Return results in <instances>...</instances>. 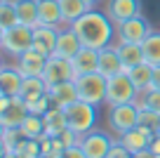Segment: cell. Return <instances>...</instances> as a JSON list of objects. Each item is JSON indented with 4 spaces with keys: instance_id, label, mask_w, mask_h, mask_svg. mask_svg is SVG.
Listing matches in <instances>:
<instances>
[{
    "instance_id": "obj_1",
    "label": "cell",
    "mask_w": 160,
    "mask_h": 158,
    "mask_svg": "<svg viewBox=\"0 0 160 158\" xmlns=\"http://www.w3.org/2000/svg\"><path fill=\"white\" fill-rule=\"evenodd\" d=\"M71 29L78 33L80 43L85 47H94V50L108 47L111 38H113V21H111V17L104 14V12H97L94 7L87 10L80 19H75L71 24Z\"/></svg>"
},
{
    "instance_id": "obj_2",
    "label": "cell",
    "mask_w": 160,
    "mask_h": 158,
    "mask_svg": "<svg viewBox=\"0 0 160 158\" xmlns=\"http://www.w3.org/2000/svg\"><path fill=\"white\" fill-rule=\"evenodd\" d=\"M0 45L7 55L12 57H21L24 52L33 50V29L26 24H17L12 29L0 31Z\"/></svg>"
},
{
    "instance_id": "obj_3",
    "label": "cell",
    "mask_w": 160,
    "mask_h": 158,
    "mask_svg": "<svg viewBox=\"0 0 160 158\" xmlns=\"http://www.w3.org/2000/svg\"><path fill=\"white\" fill-rule=\"evenodd\" d=\"M106 85H108V78H106V76H101L99 71H94V73L75 76L78 97L82 99V102L94 104V106H99L101 102H106Z\"/></svg>"
},
{
    "instance_id": "obj_4",
    "label": "cell",
    "mask_w": 160,
    "mask_h": 158,
    "mask_svg": "<svg viewBox=\"0 0 160 158\" xmlns=\"http://www.w3.org/2000/svg\"><path fill=\"white\" fill-rule=\"evenodd\" d=\"M64 111H66V118H68V128L73 130V132H78L80 137L87 134L94 128V120H97V106L94 104L78 99V102H73L71 106H66Z\"/></svg>"
},
{
    "instance_id": "obj_5",
    "label": "cell",
    "mask_w": 160,
    "mask_h": 158,
    "mask_svg": "<svg viewBox=\"0 0 160 158\" xmlns=\"http://www.w3.org/2000/svg\"><path fill=\"white\" fill-rule=\"evenodd\" d=\"M137 94H139V90L134 87V83H132V78L127 76V71L108 78V85H106V104H108V106L137 102Z\"/></svg>"
},
{
    "instance_id": "obj_6",
    "label": "cell",
    "mask_w": 160,
    "mask_h": 158,
    "mask_svg": "<svg viewBox=\"0 0 160 158\" xmlns=\"http://www.w3.org/2000/svg\"><path fill=\"white\" fill-rule=\"evenodd\" d=\"M108 125L115 132H127V130L139 125V104L137 102H127V104H118L108 109Z\"/></svg>"
},
{
    "instance_id": "obj_7",
    "label": "cell",
    "mask_w": 160,
    "mask_h": 158,
    "mask_svg": "<svg viewBox=\"0 0 160 158\" xmlns=\"http://www.w3.org/2000/svg\"><path fill=\"white\" fill-rule=\"evenodd\" d=\"M75 66L71 59L59 55H50L47 57L45 71H42V78H45L47 85H59V83H68V80H75Z\"/></svg>"
},
{
    "instance_id": "obj_8",
    "label": "cell",
    "mask_w": 160,
    "mask_h": 158,
    "mask_svg": "<svg viewBox=\"0 0 160 158\" xmlns=\"http://www.w3.org/2000/svg\"><path fill=\"white\" fill-rule=\"evenodd\" d=\"M26 116H28V106L21 94L0 99V125L2 128H21Z\"/></svg>"
},
{
    "instance_id": "obj_9",
    "label": "cell",
    "mask_w": 160,
    "mask_h": 158,
    "mask_svg": "<svg viewBox=\"0 0 160 158\" xmlns=\"http://www.w3.org/2000/svg\"><path fill=\"white\" fill-rule=\"evenodd\" d=\"M151 24L144 19L141 14L132 17L115 24V35H118V43H144V38L151 33Z\"/></svg>"
},
{
    "instance_id": "obj_10",
    "label": "cell",
    "mask_w": 160,
    "mask_h": 158,
    "mask_svg": "<svg viewBox=\"0 0 160 158\" xmlns=\"http://www.w3.org/2000/svg\"><path fill=\"white\" fill-rule=\"evenodd\" d=\"M80 146H82V151H85L87 158H106L108 151H111V146H113V139H111L108 134H104V132L90 130L87 134L80 137Z\"/></svg>"
},
{
    "instance_id": "obj_11",
    "label": "cell",
    "mask_w": 160,
    "mask_h": 158,
    "mask_svg": "<svg viewBox=\"0 0 160 158\" xmlns=\"http://www.w3.org/2000/svg\"><path fill=\"white\" fill-rule=\"evenodd\" d=\"M106 14L113 24H120L125 19L141 14V0H108L106 3Z\"/></svg>"
},
{
    "instance_id": "obj_12",
    "label": "cell",
    "mask_w": 160,
    "mask_h": 158,
    "mask_svg": "<svg viewBox=\"0 0 160 158\" xmlns=\"http://www.w3.org/2000/svg\"><path fill=\"white\" fill-rule=\"evenodd\" d=\"M57 38H59L57 26H35L33 29V50H38L40 55H45V57L54 55Z\"/></svg>"
},
{
    "instance_id": "obj_13",
    "label": "cell",
    "mask_w": 160,
    "mask_h": 158,
    "mask_svg": "<svg viewBox=\"0 0 160 158\" xmlns=\"http://www.w3.org/2000/svg\"><path fill=\"white\" fill-rule=\"evenodd\" d=\"M24 78L26 76L17 66H5L0 71V94L2 97H19L21 87H24Z\"/></svg>"
},
{
    "instance_id": "obj_14",
    "label": "cell",
    "mask_w": 160,
    "mask_h": 158,
    "mask_svg": "<svg viewBox=\"0 0 160 158\" xmlns=\"http://www.w3.org/2000/svg\"><path fill=\"white\" fill-rule=\"evenodd\" d=\"M97 71H99L101 76H106V78L127 71L125 64H122V59H120V55H118V47H115V45H108V47L99 50V69Z\"/></svg>"
},
{
    "instance_id": "obj_15",
    "label": "cell",
    "mask_w": 160,
    "mask_h": 158,
    "mask_svg": "<svg viewBox=\"0 0 160 158\" xmlns=\"http://www.w3.org/2000/svg\"><path fill=\"white\" fill-rule=\"evenodd\" d=\"M47 94H50L52 104L59 106V109H66L73 102H78V87H75V80H68V83H59V85H50L47 87Z\"/></svg>"
},
{
    "instance_id": "obj_16",
    "label": "cell",
    "mask_w": 160,
    "mask_h": 158,
    "mask_svg": "<svg viewBox=\"0 0 160 158\" xmlns=\"http://www.w3.org/2000/svg\"><path fill=\"white\" fill-rule=\"evenodd\" d=\"M153 134L155 132H148L146 128H139V125H137V128H132V130H127V132L120 134V142L130 149V153H134V156H137L139 151H144V149L151 146Z\"/></svg>"
},
{
    "instance_id": "obj_17",
    "label": "cell",
    "mask_w": 160,
    "mask_h": 158,
    "mask_svg": "<svg viewBox=\"0 0 160 158\" xmlns=\"http://www.w3.org/2000/svg\"><path fill=\"white\" fill-rule=\"evenodd\" d=\"M45 64H47V57L40 55L38 50H28V52H24L21 57H17V69H19L26 78H28V76H42Z\"/></svg>"
},
{
    "instance_id": "obj_18",
    "label": "cell",
    "mask_w": 160,
    "mask_h": 158,
    "mask_svg": "<svg viewBox=\"0 0 160 158\" xmlns=\"http://www.w3.org/2000/svg\"><path fill=\"white\" fill-rule=\"evenodd\" d=\"M80 47H82V43H80L78 33H75L71 26H68V29H64V31H59V38H57V50H54V55L66 57V59H73V57L80 52Z\"/></svg>"
},
{
    "instance_id": "obj_19",
    "label": "cell",
    "mask_w": 160,
    "mask_h": 158,
    "mask_svg": "<svg viewBox=\"0 0 160 158\" xmlns=\"http://www.w3.org/2000/svg\"><path fill=\"white\" fill-rule=\"evenodd\" d=\"M73 66H75V73L82 76V73H94L99 69V50L94 47H80V52L73 57Z\"/></svg>"
},
{
    "instance_id": "obj_20",
    "label": "cell",
    "mask_w": 160,
    "mask_h": 158,
    "mask_svg": "<svg viewBox=\"0 0 160 158\" xmlns=\"http://www.w3.org/2000/svg\"><path fill=\"white\" fill-rule=\"evenodd\" d=\"M38 17L40 26H57L64 21L59 0H38Z\"/></svg>"
},
{
    "instance_id": "obj_21",
    "label": "cell",
    "mask_w": 160,
    "mask_h": 158,
    "mask_svg": "<svg viewBox=\"0 0 160 158\" xmlns=\"http://www.w3.org/2000/svg\"><path fill=\"white\" fill-rule=\"evenodd\" d=\"M127 76L132 78V83H134V87L139 90V92H146L148 87H153V66H151L148 61L127 69Z\"/></svg>"
},
{
    "instance_id": "obj_22",
    "label": "cell",
    "mask_w": 160,
    "mask_h": 158,
    "mask_svg": "<svg viewBox=\"0 0 160 158\" xmlns=\"http://www.w3.org/2000/svg\"><path fill=\"white\" fill-rule=\"evenodd\" d=\"M118 55L125 64V69H132L137 64H144V50H141V43H118Z\"/></svg>"
},
{
    "instance_id": "obj_23",
    "label": "cell",
    "mask_w": 160,
    "mask_h": 158,
    "mask_svg": "<svg viewBox=\"0 0 160 158\" xmlns=\"http://www.w3.org/2000/svg\"><path fill=\"white\" fill-rule=\"evenodd\" d=\"M14 5H17V14H19V24H26L31 29L40 26L38 0H14Z\"/></svg>"
},
{
    "instance_id": "obj_24",
    "label": "cell",
    "mask_w": 160,
    "mask_h": 158,
    "mask_svg": "<svg viewBox=\"0 0 160 158\" xmlns=\"http://www.w3.org/2000/svg\"><path fill=\"white\" fill-rule=\"evenodd\" d=\"M66 128H68V118H66V111L52 104V109L45 113V130H47V134L57 137V134H61Z\"/></svg>"
},
{
    "instance_id": "obj_25",
    "label": "cell",
    "mask_w": 160,
    "mask_h": 158,
    "mask_svg": "<svg viewBox=\"0 0 160 158\" xmlns=\"http://www.w3.org/2000/svg\"><path fill=\"white\" fill-rule=\"evenodd\" d=\"M141 50H144V59L151 66H160V31H151L141 43Z\"/></svg>"
},
{
    "instance_id": "obj_26",
    "label": "cell",
    "mask_w": 160,
    "mask_h": 158,
    "mask_svg": "<svg viewBox=\"0 0 160 158\" xmlns=\"http://www.w3.org/2000/svg\"><path fill=\"white\" fill-rule=\"evenodd\" d=\"M59 5H61V17H64V21L68 26L73 24L75 19H80L87 10H92L85 0H59Z\"/></svg>"
},
{
    "instance_id": "obj_27",
    "label": "cell",
    "mask_w": 160,
    "mask_h": 158,
    "mask_svg": "<svg viewBox=\"0 0 160 158\" xmlns=\"http://www.w3.org/2000/svg\"><path fill=\"white\" fill-rule=\"evenodd\" d=\"M21 132H24L28 139H42L47 134V130H45V116L28 113V116H26V120L21 123Z\"/></svg>"
},
{
    "instance_id": "obj_28",
    "label": "cell",
    "mask_w": 160,
    "mask_h": 158,
    "mask_svg": "<svg viewBox=\"0 0 160 158\" xmlns=\"http://www.w3.org/2000/svg\"><path fill=\"white\" fill-rule=\"evenodd\" d=\"M19 24V14H17L14 0H0V31L12 29Z\"/></svg>"
},
{
    "instance_id": "obj_29",
    "label": "cell",
    "mask_w": 160,
    "mask_h": 158,
    "mask_svg": "<svg viewBox=\"0 0 160 158\" xmlns=\"http://www.w3.org/2000/svg\"><path fill=\"white\" fill-rule=\"evenodd\" d=\"M47 87H50V85L45 83L42 76H28V78H24L21 97L28 99V97H35V94H47Z\"/></svg>"
},
{
    "instance_id": "obj_30",
    "label": "cell",
    "mask_w": 160,
    "mask_h": 158,
    "mask_svg": "<svg viewBox=\"0 0 160 158\" xmlns=\"http://www.w3.org/2000/svg\"><path fill=\"white\" fill-rule=\"evenodd\" d=\"M26 106H28V113H35V116H45L47 111L52 109V99L50 94H35V97H28L24 99Z\"/></svg>"
},
{
    "instance_id": "obj_31",
    "label": "cell",
    "mask_w": 160,
    "mask_h": 158,
    "mask_svg": "<svg viewBox=\"0 0 160 158\" xmlns=\"http://www.w3.org/2000/svg\"><path fill=\"white\" fill-rule=\"evenodd\" d=\"M160 125V113L146 109V106H139V128H146L148 132H158Z\"/></svg>"
},
{
    "instance_id": "obj_32",
    "label": "cell",
    "mask_w": 160,
    "mask_h": 158,
    "mask_svg": "<svg viewBox=\"0 0 160 158\" xmlns=\"http://www.w3.org/2000/svg\"><path fill=\"white\" fill-rule=\"evenodd\" d=\"M139 106H146V109L160 113V90H158V87H148L146 92H141Z\"/></svg>"
},
{
    "instance_id": "obj_33",
    "label": "cell",
    "mask_w": 160,
    "mask_h": 158,
    "mask_svg": "<svg viewBox=\"0 0 160 158\" xmlns=\"http://www.w3.org/2000/svg\"><path fill=\"white\" fill-rule=\"evenodd\" d=\"M132 156H134V153H130V149L122 142H113V146H111V151H108L106 158H132Z\"/></svg>"
},
{
    "instance_id": "obj_34",
    "label": "cell",
    "mask_w": 160,
    "mask_h": 158,
    "mask_svg": "<svg viewBox=\"0 0 160 158\" xmlns=\"http://www.w3.org/2000/svg\"><path fill=\"white\" fill-rule=\"evenodd\" d=\"M59 158H87V156H85V151H82V146H80V144H75V146L64 149Z\"/></svg>"
},
{
    "instance_id": "obj_35",
    "label": "cell",
    "mask_w": 160,
    "mask_h": 158,
    "mask_svg": "<svg viewBox=\"0 0 160 158\" xmlns=\"http://www.w3.org/2000/svg\"><path fill=\"white\" fill-rule=\"evenodd\" d=\"M148 149L160 158V132H155V134H153V139H151V146H148Z\"/></svg>"
},
{
    "instance_id": "obj_36",
    "label": "cell",
    "mask_w": 160,
    "mask_h": 158,
    "mask_svg": "<svg viewBox=\"0 0 160 158\" xmlns=\"http://www.w3.org/2000/svg\"><path fill=\"white\" fill-rule=\"evenodd\" d=\"M153 87L160 90V66H153Z\"/></svg>"
},
{
    "instance_id": "obj_37",
    "label": "cell",
    "mask_w": 160,
    "mask_h": 158,
    "mask_svg": "<svg viewBox=\"0 0 160 158\" xmlns=\"http://www.w3.org/2000/svg\"><path fill=\"white\" fill-rule=\"evenodd\" d=\"M137 158H158V156H155V153L151 151V149H144V151H139V153H137Z\"/></svg>"
},
{
    "instance_id": "obj_38",
    "label": "cell",
    "mask_w": 160,
    "mask_h": 158,
    "mask_svg": "<svg viewBox=\"0 0 160 158\" xmlns=\"http://www.w3.org/2000/svg\"><path fill=\"white\" fill-rule=\"evenodd\" d=\"M38 158H59V156H52V153H40Z\"/></svg>"
},
{
    "instance_id": "obj_39",
    "label": "cell",
    "mask_w": 160,
    "mask_h": 158,
    "mask_svg": "<svg viewBox=\"0 0 160 158\" xmlns=\"http://www.w3.org/2000/svg\"><path fill=\"white\" fill-rule=\"evenodd\" d=\"M85 3H87V5H90V7H94L97 3H99V0H85Z\"/></svg>"
},
{
    "instance_id": "obj_40",
    "label": "cell",
    "mask_w": 160,
    "mask_h": 158,
    "mask_svg": "<svg viewBox=\"0 0 160 158\" xmlns=\"http://www.w3.org/2000/svg\"><path fill=\"white\" fill-rule=\"evenodd\" d=\"M5 158H21V156H17V153H5Z\"/></svg>"
},
{
    "instance_id": "obj_41",
    "label": "cell",
    "mask_w": 160,
    "mask_h": 158,
    "mask_svg": "<svg viewBox=\"0 0 160 158\" xmlns=\"http://www.w3.org/2000/svg\"><path fill=\"white\" fill-rule=\"evenodd\" d=\"M158 132H160V125H158Z\"/></svg>"
},
{
    "instance_id": "obj_42",
    "label": "cell",
    "mask_w": 160,
    "mask_h": 158,
    "mask_svg": "<svg viewBox=\"0 0 160 158\" xmlns=\"http://www.w3.org/2000/svg\"><path fill=\"white\" fill-rule=\"evenodd\" d=\"M132 158H137V156H132Z\"/></svg>"
}]
</instances>
